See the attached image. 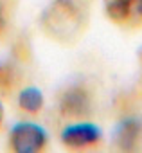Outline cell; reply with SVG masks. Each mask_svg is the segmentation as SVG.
<instances>
[{
	"label": "cell",
	"instance_id": "6da1fadb",
	"mask_svg": "<svg viewBox=\"0 0 142 153\" xmlns=\"http://www.w3.org/2000/svg\"><path fill=\"white\" fill-rule=\"evenodd\" d=\"M43 29L56 40H72L83 27V11L76 0H54L43 11Z\"/></svg>",
	"mask_w": 142,
	"mask_h": 153
},
{
	"label": "cell",
	"instance_id": "7a4b0ae2",
	"mask_svg": "<svg viewBox=\"0 0 142 153\" xmlns=\"http://www.w3.org/2000/svg\"><path fill=\"white\" fill-rule=\"evenodd\" d=\"M47 139L45 128L31 121L16 123L9 131V146L16 153H38L47 146Z\"/></svg>",
	"mask_w": 142,
	"mask_h": 153
},
{
	"label": "cell",
	"instance_id": "3957f363",
	"mask_svg": "<svg viewBox=\"0 0 142 153\" xmlns=\"http://www.w3.org/2000/svg\"><path fill=\"white\" fill-rule=\"evenodd\" d=\"M59 112L68 119H81L87 117L92 110V99L88 90L83 85H72L61 92L59 96Z\"/></svg>",
	"mask_w": 142,
	"mask_h": 153
},
{
	"label": "cell",
	"instance_id": "277c9868",
	"mask_svg": "<svg viewBox=\"0 0 142 153\" xmlns=\"http://www.w3.org/2000/svg\"><path fill=\"white\" fill-rule=\"evenodd\" d=\"M101 130L92 123H74L61 131V142L68 148H90L99 144Z\"/></svg>",
	"mask_w": 142,
	"mask_h": 153
},
{
	"label": "cell",
	"instance_id": "5b68a950",
	"mask_svg": "<svg viewBox=\"0 0 142 153\" xmlns=\"http://www.w3.org/2000/svg\"><path fill=\"white\" fill-rule=\"evenodd\" d=\"M140 135H142L140 121L135 117H126L117 124L113 142L121 151H133V149H137V146L140 142Z\"/></svg>",
	"mask_w": 142,
	"mask_h": 153
},
{
	"label": "cell",
	"instance_id": "8992f818",
	"mask_svg": "<svg viewBox=\"0 0 142 153\" xmlns=\"http://www.w3.org/2000/svg\"><path fill=\"white\" fill-rule=\"evenodd\" d=\"M106 16L121 25H131L133 0H103Z\"/></svg>",
	"mask_w": 142,
	"mask_h": 153
},
{
	"label": "cell",
	"instance_id": "52a82bcc",
	"mask_svg": "<svg viewBox=\"0 0 142 153\" xmlns=\"http://www.w3.org/2000/svg\"><path fill=\"white\" fill-rule=\"evenodd\" d=\"M18 106L27 114H38L43 106V94L36 87H27L18 94Z\"/></svg>",
	"mask_w": 142,
	"mask_h": 153
},
{
	"label": "cell",
	"instance_id": "ba28073f",
	"mask_svg": "<svg viewBox=\"0 0 142 153\" xmlns=\"http://www.w3.org/2000/svg\"><path fill=\"white\" fill-rule=\"evenodd\" d=\"M20 81L18 70L11 63H2L0 61V90L2 92H11Z\"/></svg>",
	"mask_w": 142,
	"mask_h": 153
},
{
	"label": "cell",
	"instance_id": "9c48e42d",
	"mask_svg": "<svg viewBox=\"0 0 142 153\" xmlns=\"http://www.w3.org/2000/svg\"><path fill=\"white\" fill-rule=\"evenodd\" d=\"M142 24V0H133V18L131 25H140Z\"/></svg>",
	"mask_w": 142,
	"mask_h": 153
},
{
	"label": "cell",
	"instance_id": "30bf717a",
	"mask_svg": "<svg viewBox=\"0 0 142 153\" xmlns=\"http://www.w3.org/2000/svg\"><path fill=\"white\" fill-rule=\"evenodd\" d=\"M4 29H6V11H4L2 4H0V34L4 33Z\"/></svg>",
	"mask_w": 142,
	"mask_h": 153
},
{
	"label": "cell",
	"instance_id": "8fae6325",
	"mask_svg": "<svg viewBox=\"0 0 142 153\" xmlns=\"http://www.w3.org/2000/svg\"><path fill=\"white\" fill-rule=\"evenodd\" d=\"M2 121H4V106L0 103V124H2Z\"/></svg>",
	"mask_w": 142,
	"mask_h": 153
}]
</instances>
